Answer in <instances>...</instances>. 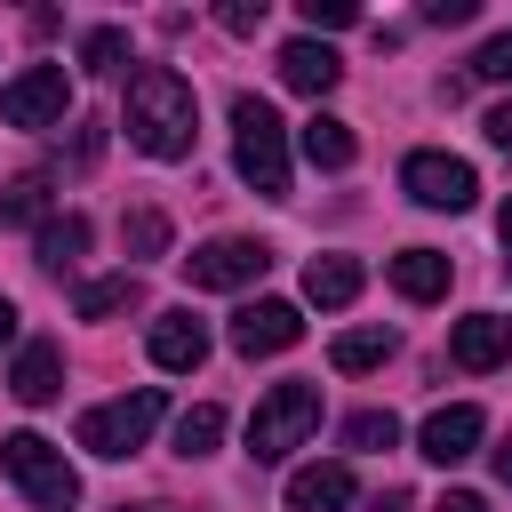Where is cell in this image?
Here are the masks:
<instances>
[{"mask_svg": "<svg viewBox=\"0 0 512 512\" xmlns=\"http://www.w3.org/2000/svg\"><path fill=\"white\" fill-rule=\"evenodd\" d=\"M200 136V104H192V80L176 64H144L128 80V144L152 152V160H184Z\"/></svg>", "mask_w": 512, "mask_h": 512, "instance_id": "1", "label": "cell"}, {"mask_svg": "<svg viewBox=\"0 0 512 512\" xmlns=\"http://www.w3.org/2000/svg\"><path fill=\"white\" fill-rule=\"evenodd\" d=\"M232 160L264 200L288 192V128H280V112L264 96H232Z\"/></svg>", "mask_w": 512, "mask_h": 512, "instance_id": "2", "label": "cell"}, {"mask_svg": "<svg viewBox=\"0 0 512 512\" xmlns=\"http://www.w3.org/2000/svg\"><path fill=\"white\" fill-rule=\"evenodd\" d=\"M0 464H8V480H16L40 512H72V504H80V472L64 464L56 440H40V432H8V440H0Z\"/></svg>", "mask_w": 512, "mask_h": 512, "instance_id": "3", "label": "cell"}, {"mask_svg": "<svg viewBox=\"0 0 512 512\" xmlns=\"http://www.w3.org/2000/svg\"><path fill=\"white\" fill-rule=\"evenodd\" d=\"M160 408H168V400H160L152 384H136V392H120V400H104V408L80 416V448H88V456H136V448L152 440Z\"/></svg>", "mask_w": 512, "mask_h": 512, "instance_id": "4", "label": "cell"}, {"mask_svg": "<svg viewBox=\"0 0 512 512\" xmlns=\"http://www.w3.org/2000/svg\"><path fill=\"white\" fill-rule=\"evenodd\" d=\"M312 424H320V392H312V384H272V392L256 400V416H248V456H256V464H280Z\"/></svg>", "mask_w": 512, "mask_h": 512, "instance_id": "5", "label": "cell"}, {"mask_svg": "<svg viewBox=\"0 0 512 512\" xmlns=\"http://www.w3.org/2000/svg\"><path fill=\"white\" fill-rule=\"evenodd\" d=\"M64 104H72L64 64H32V72H16V80L0 88V120H8V128H48V120H64Z\"/></svg>", "mask_w": 512, "mask_h": 512, "instance_id": "6", "label": "cell"}, {"mask_svg": "<svg viewBox=\"0 0 512 512\" xmlns=\"http://www.w3.org/2000/svg\"><path fill=\"white\" fill-rule=\"evenodd\" d=\"M400 184H408V200H424V208H472V192H480V176H472V160H456V152H408V168H400Z\"/></svg>", "mask_w": 512, "mask_h": 512, "instance_id": "7", "label": "cell"}, {"mask_svg": "<svg viewBox=\"0 0 512 512\" xmlns=\"http://www.w3.org/2000/svg\"><path fill=\"white\" fill-rule=\"evenodd\" d=\"M264 264H272L264 240H208L184 256V280L192 288H248V280H264Z\"/></svg>", "mask_w": 512, "mask_h": 512, "instance_id": "8", "label": "cell"}, {"mask_svg": "<svg viewBox=\"0 0 512 512\" xmlns=\"http://www.w3.org/2000/svg\"><path fill=\"white\" fill-rule=\"evenodd\" d=\"M296 336H304V320H296V304H280V296H256V304L232 312V352H248V360L288 352Z\"/></svg>", "mask_w": 512, "mask_h": 512, "instance_id": "9", "label": "cell"}, {"mask_svg": "<svg viewBox=\"0 0 512 512\" xmlns=\"http://www.w3.org/2000/svg\"><path fill=\"white\" fill-rule=\"evenodd\" d=\"M448 360L472 368V376H480V368H504V360H512V320H504V312L456 320V328H448Z\"/></svg>", "mask_w": 512, "mask_h": 512, "instance_id": "10", "label": "cell"}, {"mask_svg": "<svg viewBox=\"0 0 512 512\" xmlns=\"http://www.w3.org/2000/svg\"><path fill=\"white\" fill-rule=\"evenodd\" d=\"M152 360H160L168 376H192V368L208 360V328H200L192 312H160V320H152Z\"/></svg>", "mask_w": 512, "mask_h": 512, "instance_id": "11", "label": "cell"}, {"mask_svg": "<svg viewBox=\"0 0 512 512\" xmlns=\"http://www.w3.org/2000/svg\"><path fill=\"white\" fill-rule=\"evenodd\" d=\"M480 432H488V424H480V408H432L416 440H424V456H432V464H464V456L480 448Z\"/></svg>", "mask_w": 512, "mask_h": 512, "instance_id": "12", "label": "cell"}, {"mask_svg": "<svg viewBox=\"0 0 512 512\" xmlns=\"http://www.w3.org/2000/svg\"><path fill=\"white\" fill-rule=\"evenodd\" d=\"M280 80H288L296 96H328V88L344 80V64H336V48H320V40H288V48H280Z\"/></svg>", "mask_w": 512, "mask_h": 512, "instance_id": "13", "label": "cell"}, {"mask_svg": "<svg viewBox=\"0 0 512 512\" xmlns=\"http://www.w3.org/2000/svg\"><path fill=\"white\" fill-rule=\"evenodd\" d=\"M352 504V464H304L288 480V512H344Z\"/></svg>", "mask_w": 512, "mask_h": 512, "instance_id": "14", "label": "cell"}, {"mask_svg": "<svg viewBox=\"0 0 512 512\" xmlns=\"http://www.w3.org/2000/svg\"><path fill=\"white\" fill-rule=\"evenodd\" d=\"M392 288H400L408 304L448 296V256H440V248H400V256H392Z\"/></svg>", "mask_w": 512, "mask_h": 512, "instance_id": "15", "label": "cell"}, {"mask_svg": "<svg viewBox=\"0 0 512 512\" xmlns=\"http://www.w3.org/2000/svg\"><path fill=\"white\" fill-rule=\"evenodd\" d=\"M8 392H16L24 408L56 400V392H64V352H56V344H24V360H16V376H8Z\"/></svg>", "mask_w": 512, "mask_h": 512, "instance_id": "16", "label": "cell"}, {"mask_svg": "<svg viewBox=\"0 0 512 512\" xmlns=\"http://www.w3.org/2000/svg\"><path fill=\"white\" fill-rule=\"evenodd\" d=\"M304 296L328 304V312L352 304V296H360V264H352V256H312V264H304Z\"/></svg>", "mask_w": 512, "mask_h": 512, "instance_id": "17", "label": "cell"}, {"mask_svg": "<svg viewBox=\"0 0 512 512\" xmlns=\"http://www.w3.org/2000/svg\"><path fill=\"white\" fill-rule=\"evenodd\" d=\"M352 152H360V144H352L344 120H328V112L304 120V160H312V168H352Z\"/></svg>", "mask_w": 512, "mask_h": 512, "instance_id": "18", "label": "cell"}, {"mask_svg": "<svg viewBox=\"0 0 512 512\" xmlns=\"http://www.w3.org/2000/svg\"><path fill=\"white\" fill-rule=\"evenodd\" d=\"M128 304H144V280H136V272H104V280L80 288V320H112V312H128Z\"/></svg>", "mask_w": 512, "mask_h": 512, "instance_id": "19", "label": "cell"}, {"mask_svg": "<svg viewBox=\"0 0 512 512\" xmlns=\"http://www.w3.org/2000/svg\"><path fill=\"white\" fill-rule=\"evenodd\" d=\"M328 360H336L344 376H360V368H384V360H392V328H344V336L328 344Z\"/></svg>", "mask_w": 512, "mask_h": 512, "instance_id": "20", "label": "cell"}, {"mask_svg": "<svg viewBox=\"0 0 512 512\" xmlns=\"http://www.w3.org/2000/svg\"><path fill=\"white\" fill-rule=\"evenodd\" d=\"M80 248H88V216H48V224H40V264H48V272L80 264Z\"/></svg>", "mask_w": 512, "mask_h": 512, "instance_id": "21", "label": "cell"}, {"mask_svg": "<svg viewBox=\"0 0 512 512\" xmlns=\"http://www.w3.org/2000/svg\"><path fill=\"white\" fill-rule=\"evenodd\" d=\"M216 440H224V408H208V400H200V408H184V416H176V456H208Z\"/></svg>", "mask_w": 512, "mask_h": 512, "instance_id": "22", "label": "cell"}, {"mask_svg": "<svg viewBox=\"0 0 512 512\" xmlns=\"http://www.w3.org/2000/svg\"><path fill=\"white\" fill-rule=\"evenodd\" d=\"M120 248H128V256H160V248H168V216H160V208H128V216H120Z\"/></svg>", "mask_w": 512, "mask_h": 512, "instance_id": "23", "label": "cell"}, {"mask_svg": "<svg viewBox=\"0 0 512 512\" xmlns=\"http://www.w3.org/2000/svg\"><path fill=\"white\" fill-rule=\"evenodd\" d=\"M80 64H88V72H120V64H128V32H120V24H96V32L80 40Z\"/></svg>", "mask_w": 512, "mask_h": 512, "instance_id": "24", "label": "cell"}, {"mask_svg": "<svg viewBox=\"0 0 512 512\" xmlns=\"http://www.w3.org/2000/svg\"><path fill=\"white\" fill-rule=\"evenodd\" d=\"M344 440H352V448H392L400 424H392V408H360V416L344 424Z\"/></svg>", "mask_w": 512, "mask_h": 512, "instance_id": "25", "label": "cell"}, {"mask_svg": "<svg viewBox=\"0 0 512 512\" xmlns=\"http://www.w3.org/2000/svg\"><path fill=\"white\" fill-rule=\"evenodd\" d=\"M40 208H48V184H40V176H24V184L0 192V224H24V216H40Z\"/></svg>", "mask_w": 512, "mask_h": 512, "instance_id": "26", "label": "cell"}, {"mask_svg": "<svg viewBox=\"0 0 512 512\" xmlns=\"http://www.w3.org/2000/svg\"><path fill=\"white\" fill-rule=\"evenodd\" d=\"M304 24L312 32H344V24H360V8L352 0H304Z\"/></svg>", "mask_w": 512, "mask_h": 512, "instance_id": "27", "label": "cell"}, {"mask_svg": "<svg viewBox=\"0 0 512 512\" xmlns=\"http://www.w3.org/2000/svg\"><path fill=\"white\" fill-rule=\"evenodd\" d=\"M472 72H480V80H512V32H496V40L472 56Z\"/></svg>", "mask_w": 512, "mask_h": 512, "instance_id": "28", "label": "cell"}, {"mask_svg": "<svg viewBox=\"0 0 512 512\" xmlns=\"http://www.w3.org/2000/svg\"><path fill=\"white\" fill-rule=\"evenodd\" d=\"M216 24H224V32H256V24H264V0H224Z\"/></svg>", "mask_w": 512, "mask_h": 512, "instance_id": "29", "label": "cell"}, {"mask_svg": "<svg viewBox=\"0 0 512 512\" xmlns=\"http://www.w3.org/2000/svg\"><path fill=\"white\" fill-rule=\"evenodd\" d=\"M424 24H472V0H424Z\"/></svg>", "mask_w": 512, "mask_h": 512, "instance_id": "30", "label": "cell"}, {"mask_svg": "<svg viewBox=\"0 0 512 512\" xmlns=\"http://www.w3.org/2000/svg\"><path fill=\"white\" fill-rule=\"evenodd\" d=\"M480 128H488V144H496V152H512V104H496Z\"/></svg>", "mask_w": 512, "mask_h": 512, "instance_id": "31", "label": "cell"}, {"mask_svg": "<svg viewBox=\"0 0 512 512\" xmlns=\"http://www.w3.org/2000/svg\"><path fill=\"white\" fill-rule=\"evenodd\" d=\"M432 512H488V504H480V496H472V488H448V496H440V504H432Z\"/></svg>", "mask_w": 512, "mask_h": 512, "instance_id": "32", "label": "cell"}, {"mask_svg": "<svg viewBox=\"0 0 512 512\" xmlns=\"http://www.w3.org/2000/svg\"><path fill=\"white\" fill-rule=\"evenodd\" d=\"M368 512H408V488H376V496H368Z\"/></svg>", "mask_w": 512, "mask_h": 512, "instance_id": "33", "label": "cell"}, {"mask_svg": "<svg viewBox=\"0 0 512 512\" xmlns=\"http://www.w3.org/2000/svg\"><path fill=\"white\" fill-rule=\"evenodd\" d=\"M496 480H504V488H512V440H504V448H496Z\"/></svg>", "mask_w": 512, "mask_h": 512, "instance_id": "34", "label": "cell"}, {"mask_svg": "<svg viewBox=\"0 0 512 512\" xmlns=\"http://www.w3.org/2000/svg\"><path fill=\"white\" fill-rule=\"evenodd\" d=\"M8 336H16V304L0 296V344H8Z\"/></svg>", "mask_w": 512, "mask_h": 512, "instance_id": "35", "label": "cell"}, {"mask_svg": "<svg viewBox=\"0 0 512 512\" xmlns=\"http://www.w3.org/2000/svg\"><path fill=\"white\" fill-rule=\"evenodd\" d=\"M496 232H504V248H512V200H504V216H496Z\"/></svg>", "mask_w": 512, "mask_h": 512, "instance_id": "36", "label": "cell"}, {"mask_svg": "<svg viewBox=\"0 0 512 512\" xmlns=\"http://www.w3.org/2000/svg\"><path fill=\"white\" fill-rule=\"evenodd\" d=\"M144 512H160V504H144Z\"/></svg>", "mask_w": 512, "mask_h": 512, "instance_id": "37", "label": "cell"}]
</instances>
